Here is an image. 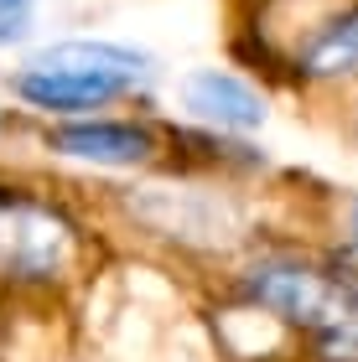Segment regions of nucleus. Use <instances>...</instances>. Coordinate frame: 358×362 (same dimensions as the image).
Here are the masks:
<instances>
[{
  "mask_svg": "<svg viewBox=\"0 0 358 362\" xmlns=\"http://www.w3.org/2000/svg\"><path fill=\"white\" fill-rule=\"evenodd\" d=\"M11 88L47 114H78V109H94L104 98H115L125 83L99 78V73H73V68H26Z\"/></svg>",
  "mask_w": 358,
  "mask_h": 362,
  "instance_id": "obj_5",
  "label": "nucleus"
},
{
  "mask_svg": "<svg viewBox=\"0 0 358 362\" xmlns=\"http://www.w3.org/2000/svg\"><path fill=\"white\" fill-rule=\"evenodd\" d=\"M182 104L198 114V119L223 124V129H259L265 124V98H259L250 83H239L234 73H218V68L187 73Z\"/></svg>",
  "mask_w": 358,
  "mask_h": 362,
  "instance_id": "obj_3",
  "label": "nucleus"
},
{
  "mask_svg": "<svg viewBox=\"0 0 358 362\" xmlns=\"http://www.w3.org/2000/svg\"><path fill=\"white\" fill-rule=\"evenodd\" d=\"M47 145L62 151V156H78V160H99V166H140V160L156 151L151 129H140V124H104V119L62 124V129H52Z\"/></svg>",
  "mask_w": 358,
  "mask_h": 362,
  "instance_id": "obj_4",
  "label": "nucleus"
},
{
  "mask_svg": "<svg viewBox=\"0 0 358 362\" xmlns=\"http://www.w3.org/2000/svg\"><path fill=\"white\" fill-rule=\"evenodd\" d=\"M73 259V223L57 207L0 192V279H52Z\"/></svg>",
  "mask_w": 358,
  "mask_h": 362,
  "instance_id": "obj_2",
  "label": "nucleus"
},
{
  "mask_svg": "<svg viewBox=\"0 0 358 362\" xmlns=\"http://www.w3.org/2000/svg\"><path fill=\"white\" fill-rule=\"evenodd\" d=\"M254 300L291 326H306L332 347H358V285L306 264H265L250 279Z\"/></svg>",
  "mask_w": 358,
  "mask_h": 362,
  "instance_id": "obj_1",
  "label": "nucleus"
},
{
  "mask_svg": "<svg viewBox=\"0 0 358 362\" xmlns=\"http://www.w3.org/2000/svg\"><path fill=\"white\" fill-rule=\"evenodd\" d=\"M31 26V0H0V42H16Z\"/></svg>",
  "mask_w": 358,
  "mask_h": 362,
  "instance_id": "obj_8",
  "label": "nucleus"
},
{
  "mask_svg": "<svg viewBox=\"0 0 358 362\" xmlns=\"http://www.w3.org/2000/svg\"><path fill=\"white\" fill-rule=\"evenodd\" d=\"M353 233H358V207H353Z\"/></svg>",
  "mask_w": 358,
  "mask_h": 362,
  "instance_id": "obj_9",
  "label": "nucleus"
},
{
  "mask_svg": "<svg viewBox=\"0 0 358 362\" xmlns=\"http://www.w3.org/2000/svg\"><path fill=\"white\" fill-rule=\"evenodd\" d=\"M31 68H73V73L115 78V83H135L145 73V57L130 52V47H115V42H57L31 57Z\"/></svg>",
  "mask_w": 358,
  "mask_h": 362,
  "instance_id": "obj_6",
  "label": "nucleus"
},
{
  "mask_svg": "<svg viewBox=\"0 0 358 362\" xmlns=\"http://www.w3.org/2000/svg\"><path fill=\"white\" fill-rule=\"evenodd\" d=\"M301 68L312 73V78H343V73H358V11L343 16V21H332L312 47H306Z\"/></svg>",
  "mask_w": 358,
  "mask_h": 362,
  "instance_id": "obj_7",
  "label": "nucleus"
}]
</instances>
